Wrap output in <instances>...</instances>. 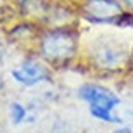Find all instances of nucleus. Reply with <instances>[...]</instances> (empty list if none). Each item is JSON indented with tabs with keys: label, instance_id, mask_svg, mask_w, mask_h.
Instances as JSON below:
<instances>
[{
	"label": "nucleus",
	"instance_id": "2",
	"mask_svg": "<svg viewBox=\"0 0 133 133\" xmlns=\"http://www.w3.org/2000/svg\"><path fill=\"white\" fill-rule=\"evenodd\" d=\"M131 48L114 35H99L85 44V59L99 72L118 74L131 66Z\"/></svg>",
	"mask_w": 133,
	"mask_h": 133
},
{
	"label": "nucleus",
	"instance_id": "10",
	"mask_svg": "<svg viewBox=\"0 0 133 133\" xmlns=\"http://www.w3.org/2000/svg\"><path fill=\"white\" fill-rule=\"evenodd\" d=\"M131 85H133V72H131Z\"/></svg>",
	"mask_w": 133,
	"mask_h": 133
},
{
	"label": "nucleus",
	"instance_id": "9",
	"mask_svg": "<svg viewBox=\"0 0 133 133\" xmlns=\"http://www.w3.org/2000/svg\"><path fill=\"white\" fill-rule=\"evenodd\" d=\"M110 133H133L130 128H127V127H122V128H115L114 131H110Z\"/></svg>",
	"mask_w": 133,
	"mask_h": 133
},
{
	"label": "nucleus",
	"instance_id": "5",
	"mask_svg": "<svg viewBox=\"0 0 133 133\" xmlns=\"http://www.w3.org/2000/svg\"><path fill=\"white\" fill-rule=\"evenodd\" d=\"M10 76L15 82H18L23 87H33V85H38L41 82H48L51 79L49 68L39 58L23 59L10 71Z\"/></svg>",
	"mask_w": 133,
	"mask_h": 133
},
{
	"label": "nucleus",
	"instance_id": "3",
	"mask_svg": "<svg viewBox=\"0 0 133 133\" xmlns=\"http://www.w3.org/2000/svg\"><path fill=\"white\" fill-rule=\"evenodd\" d=\"M77 97L87 104L89 112L94 118L105 123H123V120L114 114L115 107L120 104V97L109 87L87 82L77 89Z\"/></svg>",
	"mask_w": 133,
	"mask_h": 133
},
{
	"label": "nucleus",
	"instance_id": "11",
	"mask_svg": "<svg viewBox=\"0 0 133 133\" xmlns=\"http://www.w3.org/2000/svg\"><path fill=\"white\" fill-rule=\"evenodd\" d=\"M130 115H131V117H133V112H130Z\"/></svg>",
	"mask_w": 133,
	"mask_h": 133
},
{
	"label": "nucleus",
	"instance_id": "6",
	"mask_svg": "<svg viewBox=\"0 0 133 133\" xmlns=\"http://www.w3.org/2000/svg\"><path fill=\"white\" fill-rule=\"evenodd\" d=\"M8 114L13 125H22L23 122L28 120V109L22 102H12L8 107Z\"/></svg>",
	"mask_w": 133,
	"mask_h": 133
},
{
	"label": "nucleus",
	"instance_id": "7",
	"mask_svg": "<svg viewBox=\"0 0 133 133\" xmlns=\"http://www.w3.org/2000/svg\"><path fill=\"white\" fill-rule=\"evenodd\" d=\"M120 2L123 3L127 13H128L130 17H131V20H133V0H120Z\"/></svg>",
	"mask_w": 133,
	"mask_h": 133
},
{
	"label": "nucleus",
	"instance_id": "1",
	"mask_svg": "<svg viewBox=\"0 0 133 133\" xmlns=\"http://www.w3.org/2000/svg\"><path fill=\"white\" fill-rule=\"evenodd\" d=\"M81 33L72 25L41 28L38 35L35 53L46 66L64 68L69 66L81 53Z\"/></svg>",
	"mask_w": 133,
	"mask_h": 133
},
{
	"label": "nucleus",
	"instance_id": "4",
	"mask_svg": "<svg viewBox=\"0 0 133 133\" xmlns=\"http://www.w3.org/2000/svg\"><path fill=\"white\" fill-rule=\"evenodd\" d=\"M76 13L92 25H123L133 22L120 0H79Z\"/></svg>",
	"mask_w": 133,
	"mask_h": 133
},
{
	"label": "nucleus",
	"instance_id": "8",
	"mask_svg": "<svg viewBox=\"0 0 133 133\" xmlns=\"http://www.w3.org/2000/svg\"><path fill=\"white\" fill-rule=\"evenodd\" d=\"M5 54H7V48H5L3 41H0V64L3 63V59H5Z\"/></svg>",
	"mask_w": 133,
	"mask_h": 133
}]
</instances>
